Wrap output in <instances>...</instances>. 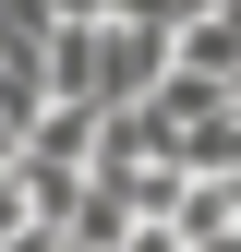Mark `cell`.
Segmentation results:
<instances>
[{
    "instance_id": "1",
    "label": "cell",
    "mask_w": 241,
    "mask_h": 252,
    "mask_svg": "<svg viewBox=\"0 0 241 252\" xmlns=\"http://www.w3.org/2000/svg\"><path fill=\"white\" fill-rule=\"evenodd\" d=\"M169 72H181V84H229V96H241V24H229V12L169 24Z\"/></svg>"
},
{
    "instance_id": "2",
    "label": "cell",
    "mask_w": 241,
    "mask_h": 252,
    "mask_svg": "<svg viewBox=\"0 0 241 252\" xmlns=\"http://www.w3.org/2000/svg\"><path fill=\"white\" fill-rule=\"evenodd\" d=\"M169 240H181V252L241 240V180H181V192H169Z\"/></svg>"
},
{
    "instance_id": "3",
    "label": "cell",
    "mask_w": 241,
    "mask_h": 252,
    "mask_svg": "<svg viewBox=\"0 0 241 252\" xmlns=\"http://www.w3.org/2000/svg\"><path fill=\"white\" fill-rule=\"evenodd\" d=\"M120 252H181V240L169 228H120Z\"/></svg>"
},
{
    "instance_id": "4",
    "label": "cell",
    "mask_w": 241,
    "mask_h": 252,
    "mask_svg": "<svg viewBox=\"0 0 241 252\" xmlns=\"http://www.w3.org/2000/svg\"><path fill=\"white\" fill-rule=\"evenodd\" d=\"M0 168H12V132H0Z\"/></svg>"
},
{
    "instance_id": "5",
    "label": "cell",
    "mask_w": 241,
    "mask_h": 252,
    "mask_svg": "<svg viewBox=\"0 0 241 252\" xmlns=\"http://www.w3.org/2000/svg\"><path fill=\"white\" fill-rule=\"evenodd\" d=\"M217 252H241V240H217Z\"/></svg>"
},
{
    "instance_id": "6",
    "label": "cell",
    "mask_w": 241,
    "mask_h": 252,
    "mask_svg": "<svg viewBox=\"0 0 241 252\" xmlns=\"http://www.w3.org/2000/svg\"><path fill=\"white\" fill-rule=\"evenodd\" d=\"M60 252H73V240H60Z\"/></svg>"
}]
</instances>
